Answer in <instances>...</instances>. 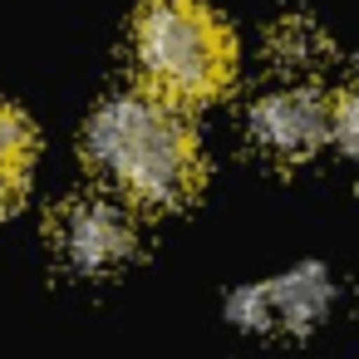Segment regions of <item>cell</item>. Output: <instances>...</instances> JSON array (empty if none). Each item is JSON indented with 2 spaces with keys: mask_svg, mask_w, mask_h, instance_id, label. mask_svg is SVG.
Wrapping results in <instances>:
<instances>
[{
  "mask_svg": "<svg viewBox=\"0 0 359 359\" xmlns=\"http://www.w3.org/2000/svg\"><path fill=\"white\" fill-rule=\"evenodd\" d=\"M84 158L128 202L158 212L187 207L207 182L202 143L182 109H168L143 89L99 104L84 133Z\"/></svg>",
  "mask_w": 359,
  "mask_h": 359,
  "instance_id": "6da1fadb",
  "label": "cell"
},
{
  "mask_svg": "<svg viewBox=\"0 0 359 359\" xmlns=\"http://www.w3.org/2000/svg\"><path fill=\"white\" fill-rule=\"evenodd\" d=\"M133 60L143 94L168 109H197L231 89L236 35L202 0H148L133 20Z\"/></svg>",
  "mask_w": 359,
  "mask_h": 359,
  "instance_id": "7a4b0ae2",
  "label": "cell"
},
{
  "mask_svg": "<svg viewBox=\"0 0 359 359\" xmlns=\"http://www.w3.org/2000/svg\"><path fill=\"white\" fill-rule=\"evenodd\" d=\"M50 241L60 261L79 276H109L133 261L138 251V222L128 207L109 197H74L50 217Z\"/></svg>",
  "mask_w": 359,
  "mask_h": 359,
  "instance_id": "3957f363",
  "label": "cell"
},
{
  "mask_svg": "<svg viewBox=\"0 0 359 359\" xmlns=\"http://www.w3.org/2000/svg\"><path fill=\"white\" fill-rule=\"evenodd\" d=\"M246 133L271 163H305L330 143V104L315 89H271L251 104Z\"/></svg>",
  "mask_w": 359,
  "mask_h": 359,
  "instance_id": "277c9868",
  "label": "cell"
},
{
  "mask_svg": "<svg viewBox=\"0 0 359 359\" xmlns=\"http://www.w3.org/2000/svg\"><path fill=\"white\" fill-rule=\"evenodd\" d=\"M325 310H330V280L320 276V266H300L271 285L236 295V320L256 330H310Z\"/></svg>",
  "mask_w": 359,
  "mask_h": 359,
  "instance_id": "5b68a950",
  "label": "cell"
},
{
  "mask_svg": "<svg viewBox=\"0 0 359 359\" xmlns=\"http://www.w3.org/2000/svg\"><path fill=\"white\" fill-rule=\"evenodd\" d=\"M35 168V128L30 118L0 99V207H15Z\"/></svg>",
  "mask_w": 359,
  "mask_h": 359,
  "instance_id": "8992f818",
  "label": "cell"
},
{
  "mask_svg": "<svg viewBox=\"0 0 359 359\" xmlns=\"http://www.w3.org/2000/svg\"><path fill=\"white\" fill-rule=\"evenodd\" d=\"M330 138H334L349 158H359V79H349V84L334 94V104H330Z\"/></svg>",
  "mask_w": 359,
  "mask_h": 359,
  "instance_id": "52a82bcc",
  "label": "cell"
}]
</instances>
